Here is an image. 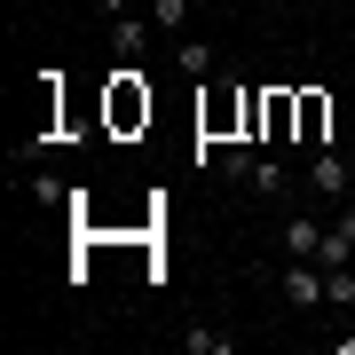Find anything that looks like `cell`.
I'll list each match as a JSON object with an SVG mask.
<instances>
[{"label":"cell","mask_w":355,"mask_h":355,"mask_svg":"<svg viewBox=\"0 0 355 355\" xmlns=\"http://www.w3.org/2000/svg\"><path fill=\"white\" fill-rule=\"evenodd\" d=\"M221 174H237V182H253V190L261 198H292V174H284V166L277 158H261V150H245V142H229V150H221Z\"/></svg>","instance_id":"6da1fadb"},{"label":"cell","mask_w":355,"mask_h":355,"mask_svg":"<svg viewBox=\"0 0 355 355\" xmlns=\"http://www.w3.org/2000/svg\"><path fill=\"white\" fill-rule=\"evenodd\" d=\"M150 119V87H142V64H119L111 71V127L127 135V127H142Z\"/></svg>","instance_id":"7a4b0ae2"},{"label":"cell","mask_w":355,"mask_h":355,"mask_svg":"<svg viewBox=\"0 0 355 355\" xmlns=\"http://www.w3.org/2000/svg\"><path fill=\"white\" fill-rule=\"evenodd\" d=\"M277 292H284L292 308H324L331 300V292H324V261H292L284 277H277Z\"/></svg>","instance_id":"3957f363"},{"label":"cell","mask_w":355,"mask_h":355,"mask_svg":"<svg viewBox=\"0 0 355 355\" xmlns=\"http://www.w3.org/2000/svg\"><path fill=\"white\" fill-rule=\"evenodd\" d=\"M292 127H300V87H268V95H261V135L284 142Z\"/></svg>","instance_id":"277c9868"},{"label":"cell","mask_w":355,"mask_h":355,"mask_svg":"<svg viewBox=\"0 0 355 355\" xmlns=\"http://www.w3.org/2000/svg\"><path fill=\"white\" fill-rule=\"evenodd\" d=\"M308 190H316V198H347V190H355L347 158H340V150H316V166H308Z\"/></svg>","instance_id":"5b68a950"},{"label":"cell","mask_w":355,"mask_h":355,"mask_svg":"<svg viewBox=\"0 0 355 355\" xmlns=\"http://www.w3.org/2000/svg\"><path fill=\"white\" fill-rule=\"evenodd\" d=\"M316 245H324V221L316 214H292L284 221V261H316Z\"/></svg>","instance_id":"8992f818"},{"label":"cell","mask_w":355,"mask_h":355,"mask_svg":"<svg viewBox=\"0 0 355 355\" xmlns=\"http://www.w3.org/2000/svg\"><path fill=\"white\" fill-rule=\"evenodd\" d=\"M331 135V103L316 87H300V127H292V142H324Z\"/></svg>","instance_id":"52a82bcc"},{"label":"cell","mask_w":355,"mask_h":355,"mask_svg":"<svg viewBox=\"0 0 355 355\" xmlns=\"http://www.w3.org/2000/svg\"><path fill=\"white\" fill-rule=\"evenodd\" d=\"M142 32H150V16H119V24H111V48H119V64H135V55H142Z\"/></svg>","instance_id":"ba28073f"},{"label":"cell","mask_w":355,"mask_h":355,"mask_svg":"<svg viewBox=\"0 0 355 355\" xmlns=\"http://www.w3.org/2000/svg\"><path fill=\"white\" fill-rule=\"evenodd\" d=\"M316 261H324V268H347V261H355V237H347L340 221H324V245H316Z\"/></svg>","instance_id":"9c48e42d"},{"label":"cell","mask_w":355,"mask_h":355,"mask_svg":"<svg viewBox=\"0 0 355 355\" xmlns=\"http://www.w3.org/2000/svg\"><path fill=\"white\" fill-rule=\"evenodd\" d=\"M150 24L182 40V32H190V0H150Z\"/></svg>","instance_id":"30bf717a"},{"label":"cell","mask_w":355,"mask_h":355,"mask_svg":"<svg viewBox=\"0 0 355 355\" xmlns=\"http://www.w3.org/2000/svg\"><path fill=\"white\" fill-rule=\"evenodd\" d=\"M182 71H190V79L214 71V48H205V40H190V32H182Z\"/></svg>","instance_id":"8fae6325"},{"label":"cell","mask_w":355,"mask_h":355,"mask_svg":"<svg viewBox=\"0 0 355 355\" xmlns=\"http://www.w3.org/2000/svg\"><path fill=\"white\" fill-rule=\"evenodd\" d=\"M182 347H190V355H229L237 340H229V331H182Z\"/></svg>","instance_id":"7c38bea8"},{"label":"cell","mask_w":355,"mask_h":355,"mask_svg":"<svg viewBox=\"0 0 355 355\" xmlns=\"http://www.w3.org/2000/svg\"><path fill=\"white\" fill-rule=\"evenodd\" d=\"M324 292H331V308H355V268H324Z\"/></svg>","instance_id":"4fadbf2b"},{"label":"cell","mask_w":355,"mask_h":355,"mask_svg":"<svg viewBox=\"0 0 355 355\" xmlns=\"http://www.w3.org/2000/svg\"><path fill=\"white\" fill-rule=\"evenodd\" d=\"M24 190H32L40 205H64V198H71V190H64V182H55V174H32V182H24Z\"/></svg>","instance_id":"5bb4252c"},{"label":"cell","mask_w":355,"mask_h":355,"mask_svg":"<svg viewBox=\"0 0 355 355\" xmlns=\"http://www.w3.org/2000/svg\"><path fill=\"white\" fill-rule=\"evenodd\" d=\"M127 8H135V0H103V16H127Z\"/></svg>","instance_id":"9a60e30c"},{"label":"cell","mask_w":355,"mask_h":355,"mask_svg":"<svg viewBox=\"0 0 355 355\" xmlns=\"http://www.w3.org/2000/svg\"><path fill=\"white\" fill-rule=\"evenodd\" d=\"M331 347H340V355H355V331H340V340H331Z\"/></svg>","instance_id":"2e32d148"}]
</instances>
